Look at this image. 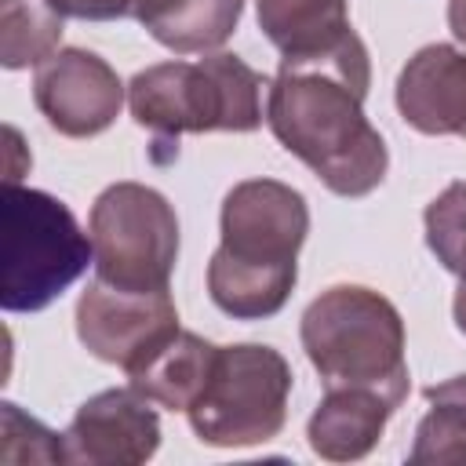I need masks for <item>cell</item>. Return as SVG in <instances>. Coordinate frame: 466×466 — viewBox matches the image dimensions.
<instances>
[{"label": "cell", "instance_id": "cell-1", "mask_svg": "<svg viewBox=\"0 0 466 466\" xmlns=\"http://www.w3.org/2000/svg\"><path fill=\"white\" fill-rule=\"evenodd\" d=\"M368 47L331 62H280L266 87V124L335 197H368L390 167L386 142L364 113Z\"/></svg>", "mask_w": 466, "mask_h": 466}, {"label": "cell", "instance_id": "cell-2", "mask_svg": "<svg viewBox=\"0 0 466 466\" xmlns=\"http://www.w3.org/2000/svg\"><path fill=\"white\" fill-rule=\"evenodd\" d=\"M222 244L208 262V295L233 320H266L284 309L299 280V248L309 208L277 178L237 182L218 215Z\"/></svg>", "mask_w": 466, "mask_h": 466}, {"label": "cell", "instance_id": "cell-3", "mask_svg": "<svg viewBox=\"0 0 466 466\" xmlns=\"http://www.w3.org/2000/svg\"><path fill=\"white\" fill-rule=\"evenodd\" d=\"M299 339L324 390H371L393 411L404 404L411 386L404 320L386 295L364 284H335L306 306Z\"/></svg>", "mask_w": 466, "mask_h": 466}, {"label": "cell", "instance_id": "cell-4", "mask_svg": "<svg viewBox=\"0 0 466 466\" xmlns=\"http://www.w3.org/2000/svg\"><path fill=\"white\" fill-rule=\"evenodd\" d=\"M262 87H269L266 76L229 51L204 55L197 62L171 58L131 76L127 109L135 124L153 131L157 146L178 153L182 135L258 131L266 120Z\"/></svg>", "mask_w": 466, "mask_h": 466}, {"label": "cell", "instance_id": "cell-5", "mask_svg": "<svg viewBox=\"0 0 466 466\" xmlns=\"http://www.w3.org/2000/svg\"><path fill=\"white\" fill-rule=\"evenodd\" d=\"M0 218V306L7 313L47 309L95 262L91 233L44 189L4 182Z\"/></svg>", "mask_w": 466, "mask_h": 466}, {"label": "cell", "instance_id": "cell-6", "mask_svg": "<svg viewBox=\"0 0 466 466\" xmlns=\"http://www.w3.org/2000/svg\"><path fill=\"white\" fill-rule=\"evenodd\" d=\"M291 364L262 342L218 346L211 379L186 411L200 444L251 448L273 441L288 422Z\"/></svg>", "mask_w": 466, "mask_h": 466}, {"label": "cell", "instance_id": "cell-7", "mask_svg": "<svg viewBox=\"0 0 466 466\" xmlns=\"http://www.w3.org/2000/svg\"><path fill=\"white\" fill-rule=\"evenodd\" d=\"M95 277L131 291L167 288L178 262V215L164 193L142 182L106 186L87 215Z\"/></svg>", "mask_w": 466, "mask_h": 466}, {"label": "cell", "instance_id": "cell-8", "mask_svg": "<svg viewBox=\"0 0 466 466\" xmlns=\"http://www.w3.org/2000/svg\"><path fill=\"white\" fill-rule=\"evenodd\" d=\"M175 328L178 309L167 288L131 291L95 277L76 302V339L87 346V353L124 371Z\"/></svg>", "mask_w": 466, "mask_h": 466}, {"label": "cell", "instance_id": "cell-9", "mask_svg": "<svg viewBox=\"0 0 466 466\" xmlns=\"http://www.w3.org/2000/svg\"><path fill=\"white\" fill-rule=\"evenodd\" d=\"M124 84L116 69L84 47H58L36 66L33 102L66 138H95L120 116Z\"/></svg>", "mask_w": 466, "mask_h": 466}, {"label": "cell", "instance_id": "cell-10", "mask_svg": "<svg viewBox=\"0 0 466 466\" xmlns=\"http://www.w3.org/2000/svg\"><path fill=\"white\" fill-rule=\"evenodd\" d=\"M66 462L80 466H138L160 448V415L135 386H113L87 397L69 430Z\"/></svg>", "mask_w": 466, "mask_h": 466}, {"label": "cell", "instance_id": "cell-11", "mask_svg": "<svg viewBox=\"0 0 466 466\" xmlns=\"http://www.w3.org/2000/svg\"><path fill=\"white\" fill-rule=\"evenodd\" d=\"M397 109L419 135L466 138V51L455 44L419 47L397 76Z\"/></svg>", "mask_w": 466, "mask_h": 466}, {"label": "cell", "instance_id": "cell-12", "mask_svg": "<svg viewBox=\"0 0 466 466\" xmlns=\"http://www.w3.org/2000/svg\"><path fill=\"white\" fill-rule=\"evenodd\" d=\"M258 29L280 62H331L364 47L350 25V0H258Z\"/></svg>", "mask_w": 466, "mask_h": 466}, {"label": "cell", "instance_id": "cell-13", "mask_svg": "<svg viewBox=\"0 0 466 466\" xmlns=\"http://www.w3.org/2000/svg\"><path fill=\"white\" fill-rule=\"evenodd\" d=\"M215 357L218 346H211L197 331L175 328L167 339H160L146 357H138L127 368V382L160 408L189 411L211 379Z\"/></svg>", "mask_w": 466, "mask_h": 466}, {"label": "cell", "instance_id": "cell-14", "mask_svg": "<svg viewBox=\"0 0 466 466\" xmlns=\"http://www.w3.org/2000/svg\"><path fill=\"white\" fill-rule=\"evenodd\" d=\"M390 415V400L371 390H324L306 422L309 451L328 462H357L382 441Z\"/></svg>", "mask_w": 466, "mask_h": 466}, {"label": "cell", "instance_id": "cell-15", "mask_svg": "<svg viewBox=\"0 0 466 466\" xmlns=\"http://www.w3.org/2000/svg\"><path fill=\"white\" fill-rule=\"evenodd\" d=\"M244 15V0H157L142 25L175 55H208L222 47Z\"/></svg>", "mask_w": 466, "mask_h": 466}, {"label": "cell", "instance_id": "cell-16", "mask_svg": "<svg viewBox=\"0 0 466 466\" xmlns=\"http://www.w3.org/2000/svg\"><path fill=\"white\" fill-rule=\"evenodd\" d=\"M62 18L47 0H4L0 15V66L25 69L40 66L58 51Z\"/></svg>", "mask_w": 466, "mask_h": 466}, {"label": "cell", "instance_id": "cell-17", "mask_svg": "<svg viewBox=\"0 0 466 466\" xmlns=\"http://www.w3.org/2000/svg\"><path fill=\"white\" fill-rule=\"evenodd\" d=\"M422 226H426V248L433 251V258L448 273L466 280V178L451 182L426 204Z\"/></svg>", "mask_w": 466, "mask_h": 466}, {"label": "cell", "instance_id": "cell-18", "mask_svg": "<svg viewBox=\"0 0 466 466\" xmlns=\"http://www.w3.org/2000/svg\"><path fill=\"white\" fill-rule=\"evenodd\" d=\"M0 426H4V459L7 462H66V441L62 433L47 430L33 415H25L18 404H0Z\"/></svg>", "mask_w": 466, "mask_h": 466}, {"label": "cell", "instance_id": "cell-19", "mask_svg": "<svg viewBox=\"0 0 466 466\" xmlns=\"http://www.w3.org/2000/svg\"><path fill=\"white\" fill-rule=\"evenodd\" d=\"M411 462H466V415L448 404H430L415 426Z\"/></svg>", "mask_w": 466, "mask_h": 466}, {"label": "cell", "instance_id": "cell-20", "mask_svg": "<svg viewBox=\"0 0 466 466\" xmlns=\"http://www.w3.org/2000/svg\"><path fill=\"white\" fill-rule=\"evenodd\" d=\"M58 15L66 18H84V22H113V18H135L157 4V0H47Z\"/></svg>", "mask_w": 466, "mask_h": 466}, {"label": "cell", "instance_id": "cell-21", "mask_svg": "<svg viewBox=\"0 0 466 466\" xmlns=\"http://www.w3.org/2000/svg\"><path fill=\"white\" fill-rule=\"evenodd\" d=\"M422 397L430 404H448V408H459L466 415V375H455L448 382H437V386H426Z\"/></svg>", "mask_w": 466, "mask_h": 466}, {"label": "cell", "instance_id": "cell-22", "mask_svg": "<svg viewBox=\"0 0 466 466\" xmlns=\"http://www.w3.org/2000/svg\"><path fill=\"white\" fill-rule=\"evenodd\" d=\"M448 29L455 44L466 51V0H448Z\"/></svg>", "mask_w": 466, "mask_h": 466}, {"label": "cell", "instance_id": "cell-23", "mask_svg": "<svg viewBox=\"0 0 466 466\" xmlns=\"http://www.w3.org/2000/svg\"><path fill=\"white\" fill-rule=\"evenodd\" d=\"M451 317H455V328L466 335V280L459 284V291H455V302H451Z\"/></svg>", "mask_w": 466, "mask_h": 466}]
</instances>
